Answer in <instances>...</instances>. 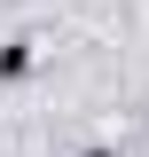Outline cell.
<instances>
[{
    "mask_svg": "<svg viewBox=\"0 0 149 157\" xmlns=\"http://www.w3.org/2000/svg\"><path fill=\"white\" fill-rule=\"evenodd\" d=\"M0 78H8V86L32 78V39H8V47H0Z\"/></svg>",
    "mask_w": 149,
    "mask_h": 157,
    "instance_id": "obj_1",
    "label": "cell"
},
{
    "mask_svg": "<svg viewBox=\"0 0 149 157\" xmlns=\"http://www.w3.org/2000/svg\"><path fill=\"white\" fill-rule=\"evenodd\" d=\"M78 157H118V149H102V141H94V149H78Z\"/></svg>",
    "mask_w": 149,
    "mask_h": 157,
    "instance_id": "obj_2",
    "label": "cell"
}]
</instances>
